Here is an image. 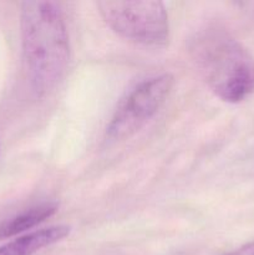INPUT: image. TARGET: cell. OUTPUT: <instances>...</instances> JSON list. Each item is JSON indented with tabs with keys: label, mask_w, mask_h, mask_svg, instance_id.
Masks as SVG:
<instances>
[{
	"label": "cell",
	"mask_w": 254,
	"mask_h": 255,
	"mask_svg": "<svg viewBox=\"0 0 254 255\" xmlns=\"http://www.w3.org/2000/svg\"><path fill=\"white\" fill-rule=\"evenodd\" d=\"M24 61L31 89L46 96L64 79L70 62V39L60 4L24 1L20 9Z\"/></svg>",
	"instance_id": "1"
},
{
	"label": "cell",
	"mask_w": 254,
	"mask_h": 255,
	"mask_svg": "<svg viewBox=\"0 0 254 255\" xmlns=\"http://www.w3.org/2000/svg\"><path fill=\"white\" fill-rule=\"evenodd\" d=\"M189 52L209 89L223 101L237 104L254 91V57L224 29L199 30Z\"/></svg>",
	"instance_id": "2"
},
{
	"label": "cell",
	"mask_w": 254,
	"mask_h": 255,
	"mask_svg": "<svg viewBox=\"0 0 254 255\" xmlns=\"http://www.w3.org/2000/svg\"><path fill=\"white\" fill-rule=\"evenodd\" d=\"M104 21L116 34L129 41L148 46H163L169 37L166 6L161 1H97Z\"/></svg>",
	"instance_id": "3"
},
{
	"label": "cell",
	"mask_w": 254,
	"mask_h": 255,
	"mask_svg": "<svg viewBox=\"0 0 254 255\" xmlns=\"http://www.w3.org/2000/svg\"><path fill=\"white\" fill-rule=\"evenodd\" d=\"M173 85L171 74H162L134 86L117 106L107 125L109 141H124L143 128L167 101Z\"/></svg>",
	"instance_id": "4"
},
{
	"label": "cell",
	"mask_w": 254,
	"mask_h": 255,
	"mask_svg": "<svg viewBox=\"0 0 254 255\" xmlns=\"http://www.w3.org/2000/svg\"><path fill=\"white\" fill-rule=\"evenodd\" d=\"M71 228L59 224L22 234L0 247V255H34L69 237Z\"/></svg>",
	"instance_id": "5"
},
{
	"label": "cell",
	"mask_w": 254,
	"mask_h": 255,
	"mask_svg": "<svg viewBox=\"0 0 254 255\" xmlns=\"http://www.w3.org/2000/svg\"><path fill=\"white\" fill-rule=\"evenodd\" d=\"M57 209L59 204L55 202H44L29 209H25L21 213L0 223V239L22 236L25 232L31 231L32 228L44 223L46 219L51 218Z\"/></svg>",
	"instance_id": "6"
},
{
	"label": "cell",
	"mask_w": 254,
	"mask_h": 255,
	"mask_svg": "<svg viewBox=\"0 0 254 255\" xmlns=\"http://www.w3.org/2000/svg\"><path fill=\"white\" fill-rule=\"evenodd\" d=\"M226 255H254V242H251L248 244L239 247L238 249H234L231 253H227Z\"/></svg>",
	"instance_id": "7"
}]
</instances>
